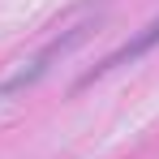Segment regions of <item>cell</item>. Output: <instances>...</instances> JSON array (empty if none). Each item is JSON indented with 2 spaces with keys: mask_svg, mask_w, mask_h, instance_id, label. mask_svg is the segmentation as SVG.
Wrapping results in <instances>:
<instances>
[{
  "mask_svg": "<svg viewBox=\"0 0 159 159\" xmlns=\"http://www.w3.org/2000/svg\"><path fill=\"white\" fill-rule=\"evenodd\" d=\"M155 48H159V17H155V22H146V26L138 30V34H133L125 48H116L112 56H103V60H99V65H95V69H90V73H86L78 86H90L95 78H107L112 69H120V65H133V60H142V56H146V52H155Z\"/></svg>",
  "mask_w": 159,
  "mask_h": 159,
  "instance_id": "6da1fadb",
  "label": "cell"
},
{
  "mask_svg": "<svg viewBox=\"0 0 159 159\" xmlns=\"http://www.w3.org/2000/svg\"><path fill=\"white\" fill-rule=\"evenodd\" d=\"M82 39H86V26H73L69 34H65V39H56V43H52V48H48L43 56H34V60H30V69L13 73L9 82H0V99H4V95H17V90H26V86H34V82H39L43 73H48V69H52V60H60V56L69 52L73 43H82Z\"/></svg>",
  "mask_w": 159,
  "mask_h": 159,
  "instance_id": "7a4b0ae2",
  "label": "cell"
}]
</instances>
